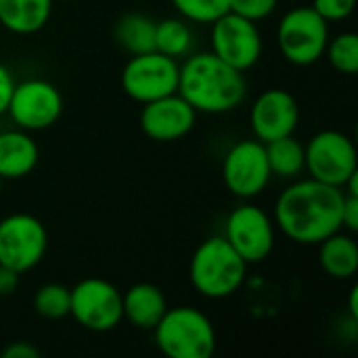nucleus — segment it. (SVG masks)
<instances>
[{"mask_svg":"<svg viewBox=\"0 0 358 358\" xmlns=\"http://www.w3.org/2000/svg\"><path fill=\"white\" fill-rule=\"evenodd\" d=\"M344 191L315 178L289 185L277 199L275 222L281 233L300 245H319L342 231Z\"/></svg>","mask_w":358,"mask_h":358,"instance_id":"1","label":"nucleus"},{"mask_svg":"<svg viewBox=\"0 0 358 358\" xmlns=\"http://www.w3.org/2000/svg\"><path fill=\"white\" fill-rule=\"evenodd\" d=\"M243 71L227 65L214 52L189 57L178 71L176 92L197 113H227L245 99Z\"/></svg>","mask_w":358,"mask_h":358,"instance_id":"2","label":"nucleus"},{"mask_svg":"<svg viewBox=\"0 0 358 358\" xmlns=\"http://www.w3.org/2000/svg\"><path fill=\"white\" fill-rule=\"evenodd\" d=\"M248 262L231 248L224 237L206 239L193 254L189 277L195 292L210 300L237 294L245 281Z\"/></svg>","mask_w":358,"mask_h":358,"instance_id":"3","label":"nucleus"},{"mask_svg":"<svg viewBox=\"0 0 358 358\" xmlns=\"http://www.w3.org/2000/svg\"><path fill=\"white\" fill-rule=\"evenodd\" d=\"M153 334L157 348L170 358H210L216 350V329L210 317L191 306L168 308Z\"/></svg>","mask_w":358,"mask_h":358,"instance_id":"4","label":"nucleus"},{"mask_svg":"<svg viewBox=\"0 0 358 358\" xmlns=\"http://www.w3.org/2000/svg\"><path fill=\"white\" fill-rule=\"evenodd\" d=\"M329 42V23L313 8L298 6L287 10L277 27V44L285 61L306 67L325 57Z\"/></svg>","mask_w":358,"mask_h":358,"instance_id":"5","label":"nucleus"},{"mask_svg":"<svg viewBox=\"0 0 358 358\" xmlns=\"http://www.w3.org/2000/svg\"><path fill=\"white\" fill-rule=\"evenodd\" d=\"M304 168L310 178L342 189L358 170L355 141L340 130H321L304 147Z\"/></svg>","mask_w":358,"mask_h":358,"instance_id":"6","label":"nucleus"},{"mask_svg":"<svg viewBox=\"0 0 358 358\" xmlns=\"http://www.w3.org/2000/svg\"><path fill=\"white\" fill-rule=\"evenodd\" d=\"M69 315L88 331H111L122 319V292L99 277L82 279L69 289Z\"/></svg>","mask_w":358,"mask_h":358,"instance_id":"7","label":"nucleus"},{"mask_svg":"<svg viewBox=\"0 0 358 358\" xmlns=\"http://www.w3.org/2000/svg\"><path fill=\"white\" fill-rule=\"evenodd\" d=\"M210 40H212V52L224 61L227 65L248 71L252 69L260 57H262V34L258 29V23L227 10L220 17H216L212 23Z\"/></svg>","mask_w":358,"mask_h":358,"instance_id":"8","label":"nucleus"},{"mask_svg":"<svg viewBox=\"0 0 358 358\" xmlns=\"http://www.w3.org/2000/svg\"><path fill=\"white\" fill-rule=\"evenodd\" d=\"M48 235L44 224L31 214H10L0 220V264L29 273L46 254Z\"/></svg>","mask_w":358,"mask_h":358,"instance_id":"9","label":"nucleus"},{"mask_svg":"<svg viewBox=\"0 0 358 358\" xmlns=\"http://www.w3.org/2000/svg\"><path fill=\"white\" fill-rule=\"evenodd\" d=\"M178 71L180 65L176 63V59L166 57L157 50L132 55V59L122 69V88L132 101L145 105L149 101L176 92Z\"/></svg>","mask_w":358,"mask_h":358,"instance_id":"10","label":"nucleus"},{"mask_svg":"<svg viewBox=\"0 0 358 358\" xmlns=\"http://www.w3.org/2000/svg\"><path fill=\"white\" fill-rule=\"evenodd\" d=\"M63 111V96L55 84L29 78L23 82H15L6 113L15 122L17 128L34 132L46 130L61 117Z\"/></svg>","mask_w":358,"mask_h":358,"instance_id":"11","label":"nucleus"},{"mask_svg":"<svg viewBox=\"0 0 358 358\" xmlns=\"http://www.w3.org/2000/svg\"><path fill=\"white\" fill-rule=\"evenodd\" d=\"M271 176L266 149L258 138L241 141L227 151L222 162V180L235 197L252 199L260 195L268 187Z\"/></svg>","mask_w":358,"mask_h":358,"instance_id":"12","label":"nucleus"},{"mask_svg":"<svg viewBox=\"0 0 358 358\" xmlns=\"http://www.w3.org/2000/svg\"><path fill=\"white\" fill-rule=\"evenodd\" d=\"M224 239L248 264H256L266 260L275 248V224L262 208L243 203L229 214Z\"/></svg>","mask_w":358,"mask_h":358,"instance_id":"13","label":"nucleus"},{"mask_svg":"<svg viewBox=\"0 0 358 358\" xmlns=\"http://www.w3.org/2000/svg\"><path fill=\"white\" fill-rule=\"evenodd\" d=\"M300 107L292 92L283 88L264 90L250 109V126L260 143H271L296 132Z\"/></svg>","mask_w":358,"mask_h":358,"instance_id":"14","label":"nucleus"},{"mask_svg":"<svg viewBox=\"0 0 358 358\" xmlns=\"http://www.w3.org/2000/svg\"><path fill=\"white\" fill-rule=\"evenodd\" d=\"M195 117L197 111L178 92H172L143 105L141 128L151 141L172 143L193 130Z\"/></svg>","mask_w":358,"mask_h":358,"instance_id":"15","label":"nucleus"},{"mask_svg":"<svg viewBox=\"0 0 358 358\" xmlns=\"http://www.w3.org/2000/svg\"><path fill=\"white\" fill-rule=\"evenodd\" d=\"M168 310V302L164 292L153 283H136L126 294H122V313L124 319L143 331H153L164 313Z\"/></svg>","mask_w":358,"mask_h":358,"instance_id":"16","label":"nucleus"},{"mask_svg":"<svg viewBox=\"0 0 358 358\" xmlns=\"http://www.w3.org/2000/svg\"><path fill=\"white\" fill-rule=\"evenodd\" d=\"M40 159L38 143L27 130H6L0 132V178L17 180L27 176Z\"/></svg>","mask_w":358,"mask_h":358,"instance_id":"17","label":"nucleus"},{"mask_svg":"<svg viewBox=\"0 0 358 358\" xmlns=\"http://www.w3.org/2000/svg\"><path fill=\"white\" fill-rule=\"evenodd\" d=\"M319 264L331 279L348 281L358 273V243L352 235L336 231L319 243Z\"/></svg>","mask_w":358,"mask_h":358,"instance_id":"18","label":"nucleus"},{"mask_svg":"<svg viewBox=\"0 0 358 358\" xmlns=\"http://www.w3.org/2000/svg\"><path fill=\"white\" fill-rule=\"evenodd\" d=\"M52 10V0H0V25L17 36L40 31Z\"/></svg>","mask_w":358,"mask_h":358,"instance_id":"19","label":"nucleus"},{"mask_svg":"<svg viewBox=\"0 0 358 358\" xmlns=\"http://www.w3.org/2000/svg\"><path fill=\"white\" fill-rule=\"evenodd\" d=\"M155 23L143 13H128L115 23V42L130 55H143L155 50Z\"/></svg>","mask_w":358,"mask_h":358,"instance_id":"20","label":"nucleus"},{"mask_svg":"<svg viewBox=\"0 0 358 358\" xmlns=\"http://www.w3.org/2000/svg\"><path fill=\"white\" fill-rule=\"evenodd\" d=\"M264 149L273 176L296 178L304 170V145L294 134L264 143Z\"/></svg>","mask_w":358,"mask_h":358,"instance_id":"21","label":"nucleus"},{"mask_svg":"<svg viewBox=\"0 0 358 358\" xmlns=\"http://www.w3.org/2000/svg\"><path fill=\"white\" fill-rule=\"evenodd\" d=\"M193 44V34L191 27L176 17H168L155 23V50L172 57V59H180L191 50Z\"/></svg>","mask_w":358,"mask_h":358,"instance_id":"22","label":"nucleus"},{"mask_svg":"<svg viewBox=\"0 0 358 358\" xmlns=\"http://www.w3.org/2000/svg\"><path fill=\"white\" fill-rule=\"evenodd\" d=\"M325 55L336 71L355 76L358 71V36L355 31H344L329 38Z\"/></svg>","mask_w":358,"mask_h":358,"instance_id":"23","label":"nucleus"},{"mask_svg":"<svg viewBox=\"0 0 358 358\" xmlns=\"http://www.w3.org/2000/svg\"><path fill=\"white\" fill-rule=\"evenodd\" d=\"M34 308L44 319H63L69 315V289L61 283H46L34 296Z\"/></svg>","mask_w":358,"mask_h":358,"instance_id":"24","label":"nucleus"},{"mask_svg":"<svg viewBox=\"0 0 358 358\" xmlns=\"http://www.w3.org/2000/svg\"><path fill=\"white\" fill-rule=\"evenodd\" d=\"M174 8L193 23H212L229 10V0H172Z\"/></svg>","mask_w":358,"mask_h":358,"instance_id":"25","label":"nucleus"},{"mask_svg":"<svg viewBox=\"0 0 358 358\" xmlns=\"http://www.w3.org/2000/svg\"><path fill=\"white\" fill-rule=\"evenodd\" d=\"M279 0H229V10L258 23L275 13Z\"/></svg>","mask_w":358,"mask_h":358,"instance_id":"26","label":"nucleus"},{"mask_svg":"<svg viewBox=\"0 0 358 358\" xmlns=\"http://www.w3.org/2000/svg\"><path fill=\"white\" fill-rule=\"evenodd\" d=\"M357 0H313V8L327 21H344L355 13Z\"/></svg>","mask_w":358,"mask_h":358,"instance_id":"27","label":"nucleus"},{"mask_svg":"<svg viewBox=\"0 0 358 358\" xmlns=\"http://www.w3.org/2000/svg\"><path fill=\"white\" fill-rule=\"evenodd\" d=\"M342 229L357 233L358 231V197L344 193V206H342Z\"/></svg>","mask_w":358,"mask_h":358,"instance_id":"28","label":"nucleus"},{"mask_svg":"<svg viewBox=\"0 0 358 358\" xmlns=\"http://www.w3.org/2000/svg\"><path fill=\"white\" fill-rule=\"evenodd\" d=\"M13 88H15L13 73L8 71V67L4 63H0V115L6 113V107H8Z\"/></svg>","mask_w":358,"mask_h":358,"instance_id":"29","label":"nucleus"},{"mask_svg":"<svg viewBox=\"0 0 358 358\" xmlns=\"http://www.w3.org/2000/svg\"><path fill=\"white\" fill-rule=\"evenodd\" d=\"M4 358H38L40 350L36 346H31L29 342H13L10 346H6L2 350Z\"/></svg>","mask_w":358,"mask_h":358,"instance_id":"30","label":"nucleus"},{"mask_svg":"<svg viewBox=\"0 0 358 358\" xmlns=\"http://www.w3.org/2000/svg\"><path fill=\"white\" fill-rule=\"evenodd\" d=\"M19 273L13 268H6L0 264V298L2 296H10L15 294V289L19 287Z\"/></svg>","mask_w":358,"mask_h":358,"instance_id":"31","label":"nucleus"},{"mask_svg":"<svg viewBox=\"0 0 358 358\" xmlns=\"http://www.w3.org/2000/svg\"><path fill=\"white\" fill-rule=\"evenodd\" d=\"M348 313H350V319L358 323V287L350 289V300H348Z\"/></svg>","mask_w":358,"mask_h":358,"instance_id":"32","label":"nucleus"},{"mask_svg":"<svg viewBox=\"0 0 358 358\" xmlns=\"http://www.w3.org/2000/svg\"><path fill=\"white\" fill-rule=\"evenodd\" d=\"M0 189H2V178H0Z\"/></svg>","mask_w":358,"mask_h":358,"instance_id":"33","label":"nucleus"}]
</instances>
